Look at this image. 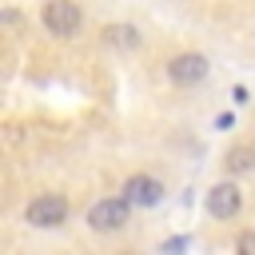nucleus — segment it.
<instances>
[{
  "mask_svg": "<svg viewBox=\"0 0 255 255\" xmlns=\"http://www.w3.org/2000/svg\"><path fill=\"white\" fill-rule=\"evenodd\" d=\"M131 199L128 195H112V199H96L92 207H88V227L92 231H100V235H112V231H120V227H128V215H131Z\"/></svg>",
  "mask_w": 255,
  "mask_h": 255,
  "instance_id": "f257e3e1",
  "label": "nucleus"
},
{
  "mask_svg": "<svg viewBox=\"0 0 255 255\" xmlns=\"http://www.w3.org/2000/svg\"><path fill=\"white\" fill-rule=\"evenodd\" d=\"M64 219H68V199L56 195V191H44V195H36V199L24 207V223H28V227H40V231L60 227Z\"/></svg>",
  "mask_w": 255,
  "mask_h": 255,
  "instance_id": "f03ea898",
  "label": "nucleus"
},
{
  "mask_svg": "<svg viewBox=\"0 0 255 255\" xmlns=\"http://www.w3.org/2000/svg\"><path fill=\"white\" fill-rule=\"evenodd\" d=\"M40 20H44V28H48L52 36H76L84 12H80L76 0H48V4L40 8Z\"/></svg>",
  "mask_w": 255,
  "mask_h": 255,
  "instance_id": "7ed1b4c3",
  "label": "nucleus"
},
{
  "mask_svg": "<svg viewBox=\"0 0 255 255\" xmlns=\"http://www.w3.org/2000/svg\"><path fill=\"white\" fill-rule=\"evenodd\" d=\"M207 56L203 52H179V56H171L167 60V80L171 84H179V88H191V84H199L203 76H207Z\"/></svg>",
  "mask_w": 255,
  "mask_h": 255,
  "instance_id": "20e7f679",
  "label": "nucleus"
},
{
  "mask_svg": "<svg viewBox=\"0 0 255 255\" xmlns=\"http://www.w3.org/2000/svg\"><path fill=\"white\" fill-rule=\"evenodd\" d=\"M239 207H243V191H239V183L219 179V183L207 191V215H211V219H235Z\"/></svg>",
  "mask_w": 255,
  "mask_h": 255,
  "instance_id": "39448f33",
  "label": "nucleus"
},
{
  "mask_svg": "<svg viewBox=\"0 0 255 255\" xmlns=\"http://www.w3.org/2000/svg\"><path fill=\"white\" fill-rule=\"evenodd\" d=\"M124 195H128L135 207H155V203L163 199V183H159L155 175H128Z\"/></svg>",
  "mask_w": 255,
  "mask_h": 255,
  "instance_id": "423d86ee",
  "label": "nucleus"
},
{
  "mask_svg": "<svg viewBox=\"0 0 255 255\" xmlns=\"http://www.w3.org/2000/svg\"><path fill=\"white\" fill-rule=\"evenodd\" d=\"M100 36H104V44L116 48V52H131V48H139V32H135L131 24H108Z\"/></svg>",
  "mask_w": 255,
  "mask_h": 255,
  "instance_id": "0eeeda50",
  "label": "nucleus"
},
{
  "mask_svg": "<svg viewBox=\"0 0 255 255\" xmlns=\"http://www.w3.org/2000/svg\"><path fill=\"white\" fill-rule=\"evenodd\" d=\"M223 167H227L231 175H247V171H255V147H231L227 159H223Z\"/></svg>",
  "mask_w": 255,
  "mask_h": 255,
  "instance_id": "6e6552de",
  "label": "nucleus"
},
{
  "mask_svg": "<svg viewBox=\"0 0 255 255\" xmlns=\"http://www.w3.org/2000/svg\"><path fill=\"white\" fill-rule=\"evenodd\" d=\"M235 251H239V255H255V231H243V235L235 239Z\"/></svg>",
  "mask_w": 255,
  "mask_h": 255,
  "instance_id": "1a4fd4ad",
  "label": "nucleus"
}]
</instances>
